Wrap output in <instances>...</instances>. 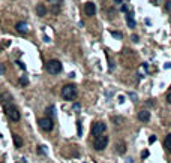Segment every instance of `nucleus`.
<instances>
[{
    "label": "nucleus",
    "instance_id": "nucleus-1",
    "mask_svg": "<svg viewBox=\"0 0 171 163\" xmlns=\"http://www.w3.org/2000/svg\"><path fill=\"white\" fill-rule=\"evenodd\" d=\"M62 96L65 100H74V99L77 97V88H75V85H65L63 88H62Z\"/></svg>",
    "mask_w": 171,
    "mask_h": 163
},
{
    "label": "nucleus",
    "instance_id": "nucleus-2",
    "mask_svg": "<svg viewBox=\"0 0 171 163\" xmlns=\"http://www.w3.org/2000/svg\"><path fill=\"white\" fill-rule=\"evenodd\" d=\"M45 67H47V72L51 73V75H59L62 72V63L59 60H50L45 65Z\"/></svg>",
    "mask_w": 171,
    "mask_h": 163
},
{
    "label": "nucleus",
    "instance_id": "nucleus-3",
    "mask_svg": "<svg viewBox=\"0 0 171 163\" xmlns=\"http://www.w3.org/2000/svg\"><path fill=\"white\" fill-rule=\"evenodd\" d=\"M5 111H6V115H8V118L11 120V121H18L20 120V111H18L17 106H14V105H8V106H5Z\"/></svg>",
    "mask_w": 171,
    "mask_h": 163
},
{
    "label": "nucleus",
    "instance_id": "nucleus-4",
    "mask_svg": "<svg viewBox=\"0 0 171 163\" xmlns=\"http://www.w3.org/2000/svg\"><path fill=\"white\" fill-rule=\"evenodd\" d=\"M38 124H39V127H41L44 132H51L53 127H54V123H53L51 117H44V118H39Z\"/></svg>",
    "mask_w": 171,
    "mask_h": 163
},
{
    "label": "nucleus",
    "instance_id": "nucleus-5",
    "mask_svg": "<svg viewBox=\"0 0 171 163\" xmlns=\"http://www.w3.org/2000/svg\"><path fill=\"white\" fill-rule=\"evenodd\" d=\"M95 150L101 151V150H105L107 145H108V136H104V135H99L96 139H95Z\"/></svg>",
    "mask_w": 171,
    "mask_h": 163
},
{
    "label": "nucleus",
    "instance_id": "nucleus-6",
    "mask_svg": "<svg viewBox=\"0 0 171 163\" xmlns=\"http://www.w3.org/2000/svg\"><path fill=\"white\" fill-rule=\"evenodd\" d=\"M105 130H107V126L104 124L102 121H96V123L93 124V127H92V133H93L95 136H99V135H102Z\"/></svg>",
    "mask_w": 171,
    "mask_h": 163
},
{
    "label": "nucleus",
    "instance_id": "nucleus-7",
    "mask_svg": "<svg viewBox=\"0 0 171 163\" xmlns=\"http://www.w3.org/2000/svg\"><path fill=\"white\" fill-rule=\"evenodd\" d=\"M84 12H86V15H89V16L95 15V14H96V6H95V3H92V2L86 3L84 5Z\"/></svg>",
    "mask_w": 171,
    "mask_h": 163
},
{
    "label": "nucleus",
    "instance_id": "nucleus-8",
    "mask_svg": "<svg viewBox=\"0 0 171 163\" xmlns=\"http://www.w3.org/2000/svg\"><path fill=\"white\" fill-rule=\"evenodd\" d=\"M11 102H12V96H11V93H2V94H0V103H2L3 106L11 105Z\"/></svg>",
    "mask_w": 171,
    "mask_h": 163
},
{
    "label": "nucleus",
    "instance_id": "nucleus-9",
    "mask_svg": "<svg viewBox=\"0 0 171 163\" xmlns=\"http://www.w3.org/2000/svg\"><path fill=\"white\" fill-rule=\"evenodd\" d=\"M15 29H17L18 33H23V34H26V33L29 32V24H27L26 21H20V23H17Z\"/></svg>",
    "mask_w": 171,
    "mask_h": 163
},
{
    "label": "nucleus",
    "instance_id": "nucleus-10",
    "mask_svg": "<svg viewBox=\"0 0 171 163\" xmlns=\"http://www.w3.org/2000/svg\"><path fill=\"white\" fill-rule=\"evenodd\" d=\"M126 23H128L129 29H135L137 23H135V19H134V14H132V12H126Z\"/></svg>",
    "mask_w": 171,
    "mask_h": 163
},
{
    "label": "nucleus",
    "instance_id": "nucleus-11",
    "mask_svg": "<svg viewBox=\"0 0 171 163\" xmlns=\"http://www.w3.org/2000/svg\"><path fill=\"white\" fill-rule=\"evenodd\" d=\"M138 120H140V121H144V123L149 121V120H150V112L146 111V109H144V111H140V112H138Z\"/></svg>",
    "mask_w": 171,
    "mask_h": 163
},
{
    "label": "nucleus",
    "instance_id": "nucleus-12",
    "mask_svg": "<svg viewBox=\"0 0 171 163\" xmlns=\"http://www.w3.org/2000/svg\"><path fill=\"white\" fill-rule=\"evenodd\" d=\"M36 14H38V16H45L47 15V8L44 6V5H38L36 6Z\"/></svg>",
    "mask_w": 171,
    "mask_h": 163
},
{
    "label": "nucleus",
    "instance_id": "nucleus-13",
    "mask_svg": "<svg viewBox=\"0 0 171 163\" xmlns=\"http://www.w3.org/2000/svg\"><path fill=\"white\" fill-rule=\"evenodd\" d=\"M116 151H117V154H125V153H126V145H125V142H117Z\"/></svg>",
    "mask_w": 171,
    "mask_h": 163
},
{
    "label": "nucleus",
    "instance_id": "nucleus-14",
    "mask_svg": "<svg viewBox=\"0 0 171 163\" xmlns=\"http://www.w3.org/2000/svg\"><path fill=\"white\" fill-rule=\"evenodd\" d=\"M12 138H14V144H15V147H23V139H21L18 135H12Z\"/></svg>",
    "mask_w": 171,
    "mask_h": 163
},
{
    "label": "nucleus",
    "instance_id": "nucleus-15",
    "mask_svg": "<svg viewBox=\"0 0 171 163\" xmlns=\"http://www.w3.org/2000/svg\"><path fill=\"white\" fill-rule=\"evenodd\" d=\"M113 123L116 126H122L125 123V118H122V117H113Z\"/></svg>",
    "mask_w": 171,
    "mask_h": 163
},
{
    "label": "nucleus",
    "instance_id": "nucleus-16",
    "mask_svg": "<svg viewBox=\"0 0 171 163\" xmlns=\"http://www.w3.org/2000/svg\"><path fill=\"white\" fill-rule=\"evenodd\" d=\"M164 144H165V148H167V150L171 153V133L167 136V138H165V142H164Z\"/></svg>",
    "mask_w": 171,
    "mask_h": 163
},
{
    "label": "nucleus",
    "instance_id": "nucleus-17",
    "mask_svg": "<svg viewBox=\"0 0 171 163\" xmlns=\"http://www.w3.org/2000/svg\"><path fill=\"white\" fill-rule=\"evenodd\" d=\"M20 84L21 85H29V78L27 76H20Z\"/></svg>",
    "mask_w": 171,
    "mask_h": 163
},
{
    "label": "nucleus",
    "instance_id": "nucleus-18",
    "mask_svg": "<svg viewBox=\"0 0 171 163\" xmlns=\"http://www.w3.org/2000/svg\"><path fill=\"white\" fill-rule=\"evenodd\" d=\"M38 153H39V154H47V147L39 145V147H38Z\"/></svg>",
    "mask_w": 171,
    "mask_h": 163
},
{
    "label": "nucleus",
    "instance_id": "nucleus-19",
    "mask_svg": "<svg viewBox=\"0 0 171 163\" xmlns=\"http://www.w3.org/2000/svg\"><path fill=\"white\" fill-rule=\"evenodd\" d=\"M47 114H48V117H51L54 114V106H48L47 108Z\"/></svg>",
    "mask_w": 171,
    "mask_h": 163
},
{
    "label": "nucleus",
    "instance_id": "nucleus-20",
    "mask_svg": "<svg viewBox=\"0 0 171 163\" xmlns=\"http://www.w3.org/2000/svg\"><path fill=\"white\" fill-rule=\"evenodd\" d=\"M111 34H113L114 37H117V39H122V37H123V34L120 32H111Z\"/></svg>",
    "mask_w": 171,
    "mask_h": 163
},
{
    "label": "nucleus",
    "instance_id": "nucleus-21",
    "mask_svg": "<svg viewBox=\"0 0 171 163\" xmlns=\"http://www.w3.org/2000/svg\"><path fill=\"white\" fill-rule=\"evenodd\" d=\"M77 126H78V135L81 136V133H83V129H81V121H78V123H77Z\"/></svg>",
    "mask_w": 171,
    "mask_h": 163
},
{
    "label": "nucleus",
    "instance_id": "nucleus-22",
    "mask_svg": "<svg viewBox=\"0 0 171 163\" xmlns=\"http://www.w3.org/2000/svg\"><path fill=\"white\" fill-rule=\"evenodd\" d=\"M6 72V67H5V65H0V75H3Z\"/></svg>",
    "mask_w": 171,
    "mask_h": 163
},
{
    "label": "nucleus",
    "instance_id": "nucleus-23",
    "mask_svg": "<svg viewBox=\"0 0 171 163\" xmlns=\"http://www.w3.org/2000/svg\"><path fill=\"white\" fill-rule=\"evenodd\" d=\"M17 65L20 69H23V70H26V66H24V63H21V62H17Z\"/></svg>",
    "mask_w": 171,
    "mask_h": 163
},
{
    "label": "nucleus",
    "instance_id": "nucleus-24",
    "mask_svg": "<svg viewBox=\"0 0 171 163\" xmlns=\"http://www.w3.org/2000/svg\"><path fill=\"white\" fill-rule=\"evenodd\" d=\"M50 3H53V5H60L62 3V0H48Z\"/></svg>",
    "mask_w": 171,
    "mask_h": 163
},
{
    "label": "nucleus",
    "instance_id": "nucleus-25",
    "mask_svg": "<svg viewBox=\"0 0 171 163\" xmlns=\"http://www.w3.org/2000/svg\"><path fill=\"white\" fill-rule=\"evenodd\" d=\"M147 156H149V151H147V150H146V151H143V153H141V157H143V159H146V157H147Z\"/></svg>",
    "mask_w": 171,
    "mask_h": 163
},
{
    "label": "nucleus",
    "instance_id": "nucleus-26",
    "mask_svg": "<svg viewBox=\"0 0 171 163\" xmlns=\"http://www.w3.org/2000/svg\"><path fill=\"white\" fill-rule=\"evenodd\" d=\"M131 39H132L134 42H138V36H137V34H132V36H131Z\"/></svg>",
    "mask_w": 171,
    "mask_h": 163
},
{
    "label": "nucleus",
    "instance_id": "nucleus-27",
    "mask_svg": "<svg viewBox=\"0 0 171 163\" xmlns=\"http://www.w3.org/2000/svg\"><path fill=\"white\" fill-rule=\"evenodd\" d=\"M8 45H9V42H3V44H2V47H0V49L6 48V47H8Z\"/></svg>",
    "mask_w": 171,
    "mask_h": 163
},
{
    "label": "nucleus",
    "instance_id": "nucleus-28",
    "mask_svg": "<svg viewBox=\"0 0 171 163\" xmlns=\"http://www.w3.org/2000/svg\"><path fill=\"white\" fill-rule=\"evenodd\" d=\"M155 141H156V136H150V139H149V142H150V144H153Z\"/></svg>",
    "mask_w": 171,
    "mask_h": 163
},
{
    "label": "nucleus",
    "instance_id": "nucleus-29",
    "mask_svg": "<svg viewBox=\"0 0 171 163\" xmlns=\"http://www.w3.org/2000/svg\"><path fill=\"white\" fill-rule=\"evenodd\" d=\"M122 11H123V12H128V6H126V5H123V6H122Z\"/></svg>",
    "mask_w": 171,
    "mask_h": 163
},
{
    "label": "nucleus",
    "instance_id": "nucleus-30",
    "mask_svg": "<svg viewBox=\"0 0 171 163\" xmlns=\"http://www.w3.org/2000/svg\"><path fill=\"white\" fill-rule=\"evenodd\" d=\"M114 3H117V5H123V0H113Z\"/></svg>",
    "mask_w": 171,
    "mask_h": 163
},
{
    "label": "nucleus",
    "instance_id": "nucleus-31",
    "mask_svg": "<svg viewBox=\"0 0 171 163\" xmlns=\"http://www.w3.org/2000/svg\"><path fill=\"white\" fill-rule=\"evenodd\" d=\"M167 102L171 103V93H168V96H167Z\"/></svg>",
    "mask_w": 171,
    "mask_h": 163
},
{
    "label": "nucleus",
    "instance_id": "nucleus-32",
    "mask_svg": "<svg viewBox=\"0 0 171 163\" xmlns=\"http://www.w3.org/2000/svg\"><path fill=\"white\" fill-rule=\"evenodd\" d=\"M167 9H168V11H171V2H168V3H167Z\"/></svg>",
    "mask_w": 171,
    "mask_h": 163
},
{
    "label": "nucleus",
    "instance_id": "nucleus-33",
    "mask_svg": "<svg viewBox=\"0 0 171 163\" xmlns=\"http://www.w3.org/2000/svg\"><path fill=\"white\" fill-rule=\"evenodd\" d=\"M0 163H2V162H0Z\"/></svg>",
    "mask_w": 171,
    "mask_h": 163
}]
</instances>
